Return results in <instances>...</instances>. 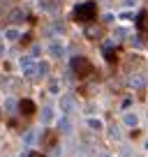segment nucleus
<instances>
[{
    "label": "nucleus",
    "mask_w": 148,
    "mask_h": 157,
    "mask_svg": "<svg viewBox=\"0 0 148 157\" xmlns=\"http://www.w3.org/2000/svg\"><path fill=\"white\" fill-rule=\"evenodd\" d=\"M97 16V5L95 2H81V5L74 7V19L81 21V23H88Z\"/></svg>",
    "instance_id": "obj_1"
},
{
    "label": "nucleus",
    "mask_w": 148,
    "mask_h": 157,
    "mask_svg": "<svg viewBox=\"0 0 148 157\" xmlns=\"http://www.w3.org/2000/svg\"><path fill=\"white\" fill-rule=\"evenodd\" d=\"M72 69H74V74H76L79 78H86V76H90V74L95 72L93 63H90V60H86L84 56H76V58L72 60Z\"/></svg>",
    "instance_id": "obj_2"
},
{
    "label": "nucleus",
    "mask_w": 148,
    "mask_h": 157,
    "mask_svg": "<svg viewBox=\"0 0 148 157\" xmlns=\"http://www.w3.org/2000/svg\"><path fill=\"white\" fill-rule=\"evenodd\" d=\"M21 69H23V76H35L37 74V65L33 63V58H21Z\"/></svg>",
    "instance_id": "obj_3"
},
{
    "label": "nucleus",
    "mask_w": 148,
    "mask_h": 157,
    "mask_svg": "<svg viewBox=\"0 0 148 157\" xmlns=\"http://www.w3.org/2000/svg\"><path fill=\"white\" fill-rule=\"evenodd\" d=\"M72 109H74V97L72 95H63V97H60V111L72 113Z\"/></svg>",
    "instance_id": "obj_4"
},
{
    "label": "nucleus",
    "mask_w": 148,
    "mask_h": 157,
    "mask_svg": "<svg viewBox=\"0 0 148 157\" xmlns=\"http://www.w3.org/2000/svg\"><path fill=\"white\" fill-rule=\"evenodd\" d=\"M58 132H63V134H69V132H72V123H69L67 113H63V118H58Z\"/></svg>",
    "instance_id": "obj_5"
},
{
    "label": "nucleus",
    "mask_w": 148,
    "mask_h": 157,
    "mask_svg": "<svg viewBox=\"0 0 148 157\" xmlns=\"http://www.w3.org/2000/svg\"><path fill=\"white\" fill-rule=\"evenodd\" d=\"M49 53L53 56V58H63L65 56V46L60 44V42H51L49 44Z\"/></svg>",
    "instance_id": "obj_6"
},
{
    "label": "nucleus",
    "mask_w": 148,
    "mask_h": 157,
    "mask_svg": "<svg viewBox=\"0 0 148 157\" xmlns=\"http://www.w3.org/2000/svg\"><path fill=\"white\" fill-rule=\"evenodd\" d=\"M19 111L23 113V116H33L35 113V104L30 102V99H21L19 102Z\"/></svg>",
    "instance_id": "obj_7"
},
{
    "label": "nucleus",
    "mask_w": 148,
    "mask_h": 157,
    "mask_svg": "<svg viewBox=\"0 0 148 157\" xmlns=\"http://www.w3.org/2000/svg\"><path fill=\"white\" fill-rule=\"evenodd\" d=\"M143 83H146V81H143V76H139V74H132V76L127 78V86H130V88H134V90L143 88Z\"/></svg>",
    "instance_id": "obj_8"
},
{
    "label": "nucleus",
    "mask_w": 148,
    "mask_h": 157,
    "mask_svg": "<svg viewBox=\"0 0 148 157\" xmlns=\"http://www.w3.org/2000/svg\"><path fill=\"white\" fill-rule=\"evenodd\" d=\"M123 123L127 125V127H137V125H139L137 113H125V116H123Z\"/></svg>",
    "instance_id": "obj_9"
},
{
    "label": "nucleus",
    "mask_w": 148,
    "mask_h": 157,
    "mask_svg": "<svg viewBox=\"0 0 148 157\" xmlns=\"http://www.w3.org/2000/svg\"><path fill=\"white\" fill-rule=\"evenodd\" d=\"M51 120H53V109H51V106H44V111H42V123L49 125Z\"/></svg>",
    "instance_id": "obj_10"
},
{
    "label": "nucleus",
    "mask_w": 148,
    "mask_h": 157,
    "mask_svg": "<svg viewBox=\"0 0 148 157\" xmlns=\"http://www.w3.org/2000/svg\"><path fill=\"white\" fill-rule=\"evenodd\" d=\"M86 37L88 39H97L99 37V28L97 25H86Z\"/></svg>",
    "instance_id": "obj_11"
},
{
    "label": "nucleus",
    "mask_w": 148,
    "mask_h": 157,
    "mask_svg": "<svg viewBox=\"0 0 148 157\" xmlns=\"http://www.w3.org/2000/svg\"><path fill=\"white\" fill-rule=\"evenodd\" d=\"M88 127H90V129H95V132H99L104 125H102V120H99V118H88Z\"/></svg>",
    "instance_id": "obj_12"
},
{
    "label": "nucleus",
    "mask_w": 148,
    "mask_h": 157,
    "mask_svg": "<svg viewBox=\"0 0 148 157\" xmlns=\"http://www.w3.org/2000/svg\"><path fill=\"white\" fill-rule=\"evenodd\" d=\"M5 37L10 39V42H14V39H19V30H14V28H10V30H5Z\"/></svg>",
    "instance_id": "obj_13"
},
{
    "label": "nucleus",
    "mask_w": 148,
    "mask_h": 157,
    "mask_svg": "<svg viewBox=\"0 0 148 157\" xmlns=\"http://www.w3.org/2000/svg\"><path fill=\"white\" fill-rule=\"evenodd\" d=\"M14 106H19V102H14V99H5V111L7 113L14 111Z\"/></svg>",
    "instance_id": "obj_14"
},
{
    "label": "nucleus",
    "mask_w": 148,
    "mask_h": 157,
    "mask_svg": "<svg viewBox=\"0 0 148 157\" xmlns=\"http://www.w3.org/2000/svg\"><path fill=\"white\" fill-rule=\"evenodd\" d=\"M46 72H49V63H40V65H37V74H42V76H44Z\"/></svg>",
    "instance_id": "obj_15"
},
{
    "label": "nucleus",
    "mask_w": 148,
    "mask_h": 157,
    "mask_svg": "<svg viewBox=\"0 0 148 157\" xmlns=\"http://www.w3.org/2000/svg\"><path fill=\"white\" fill-rule=\"evenodd\" d=\"M60 83H58V81H51V83H49V93H53V95H58L60 93Z\"/></svg>",
    "instance_id": "obj_16"
},
{
    "label": "nucleus",
    "mask_w": 148,
    "mask_h": 157,
    "mask_svg": "<svg viewBox=\"0 0 148 157\" xmlns=\"http://www.w3.org/2000/svg\"><path fill=\"white\" fill-rule=\"evenodd\" d=\"M23 12H21V10H14V12H12V21H23Z\"/></svg>",
    "instance_id": "obj_17"
},
{
    "label": "nucleus",
    "mask_w": 148,
    "mask_h": 157,
    "mask_svg": "<svg viewBox=\"0 0 148 157\" xmlns=\"http://www.w3.org/2000/svg\"><path fill=\"white\" fill-rule=\"evenodd\" d=\"M44 143H46V146H56V136H53V134H46V136H44Z\"/></svg>",
    "instance_id": "obj_18"
},
{
    "label": "nucleus",
    "mask_w": 148,
    "mask_h": 157,
    "mask_svg": "<svg viewBox=\"0 0 148 157\" xmlns=\"http://www.w3.org/2000/svg\"><path fill=\"white\" fill-rule=\"evenodd\" d=\"M109 136H111V139H118V136H120V129H118V127L114 125V127L109 129Z\"/></svg>",
    "instance_id": "obj_19"
},
{
    "label": "nucleus",
    "mask_w": 148,
    "mask_h": 157,
    "mask_svg": "<svg viewBox=\"0 0 148 157\" xmlns=\"http://www.w3.org/2000/svg\"><path fill=\"white\" fill-rule=\"evenodd\" d=\"M28 157H44L42 152H28Z\"/></svg>",
    "instance_id": "obj_20"
},
{
    "label": "nucleus",
    "mask_w": 148,
    "mask_h": 157,
    "mask_svg": "<svg viewBox=\"0 0 148 157\" xmlns=\"http://www.w3.org/2000/svg\"><path fill=\"white\" fill-rule=\"evenodd\" d=\"M134 2H137V0H125V5H127V7H130V5H134Z\"/></svg>",
    "instance_id": "obj_21"
},
{
    "label": "nucleus",
    "mask_w": 148,
    "mask_h": 157,
    "mask_svg": "<svg viewBox=\"0 0 148 157\" xmlns=\"http://www.w3.org/2000/svg\"><path fill=\"white\" fill-rule=\"evenodd\" d=\"M0 118H2V109H0Z\"/></svg>",
    "instance_id": "obj_22"
},
{
    "label": "nucleus",
    "mask_w": 148,
    "mask_h": 157,
    "mask_svg": "<svg viewBox=\"0 0 148 157\" xmlns=\"http://www.w3.org/2000/svg\"><path fill=\"white\" fill-rule=\"evenodd\" d=\"M104 157H111V155H104Z\"/></svg>",
    "instance_id": "obj_23"
}]
</instances>
